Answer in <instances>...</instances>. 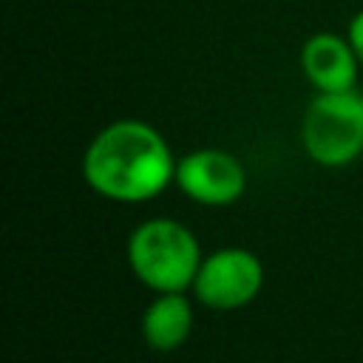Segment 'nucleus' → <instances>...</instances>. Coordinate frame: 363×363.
I'll return each mask as SVG.
<instances>
[{"label":"nucleus","instance_id":"0eeeda50","mask_svg":"<svg viewBox=\"0 0 363 363\" xmlns=\"http://www.w3.org/2000/svg\"><path fill=\"white\" fill-rule=\"evenodd\" d=\"M193 332V306L184 292H156L142 312V337L153 352H176Z\"/></svg>","mask_w":363,"mask_h":363},{"label":"nucleus","instance_id":"423d86ee","mask_svg":"<svg viewBox=\"0 0 363 363\" xmlns=\"http://www.w3.org/2000/svg\"><path fill=\"white\" fill-rule=\"evenodd\" d=\"M298 60L306 82L320 94L352 91L357 85V71L363 68L349 37H340L335 31H318L306 37Z\"/></svg>","mask_w":363,"mask_h":363},{"label":"nucleus","instance_id":"f257e3e1","mask_svg":"<svg viewBox=\"0 0 363 363\" xmlns=\"http://www.w3.org/2000/svg\"><path fill=\"white\" fill-rule=\"evenodd\" d=\"M176 156L167 139L142 119L105 125L82 153V179L102 199L119 204L150 201L176 179Z\"/></svg>","mask_w":363,"mask_h":363},{"label":"nucleus","instance_id":"7ed1b4c3","mask_svg":"<svg viewBox=\"0 0 363 363\" xmlns=\"http://www.w3.org/2000/svg\"><path fill=\"white\" fill-rule=\"evenodd\" d=\"M301 145L320 167H346L363 153V94L315 91L301 119Z\"/></svg>","mask_w":363,"mask_h":363},{"label":"nucleus","instance_id":"39448f33","mask_svg":"<svg viewBox=\"0 0 363 363\" xmlns=\"http://www.w3.org/2000/svg\"><path fill=\"white\" fill-rule=\"evenodd\" d=\"M173 184L196 204L227 207L247 190V170L241 159L221 147H199L176 162Z\"/></svg>","mask_w":363,"mask_h":363},{"label":"nucleus","instance_id":"f03ea898","mask_svg":"<svg viewBox=\"0 0 363 363\" xmlns=\"http://www.w3.org/2000/svg\"><path fill=\"white\" fill-rule=\"evenodd\" d=\"M128 267L153 292H184L201 267V247L193 230L176 218H147L128 235Z\"/></svg>","mask_w":363,"mask_h":363},{"label":"nucleus","instance_id":"6e6552de","mask_svg":"<svg viewBox=\"0 0 363 363\" xmlns=\"http://www.w3.org/2000/svg\"><path fill=\"white\" fill-rule=\"evenodd\" d=\"M346 37H349V43H352V48H354V54L363 65V9L352 14V20L346 26Z\"/></svg>","mask_w":363,"mask_h":363},{"label":"nucleus","instance_id":"20e7f679","mask_svg":"<svg viewBox=\"0 0 363 363\" xmlns=\"http://www.w3.org/2000/svg\"><path fill=\"white\" fill-rule=\"evenodd\" d=\"M264 286V267L244 247H221L201 258L193 281V295L207 309L230 312L252 303Z\"/></svg>","mask_w":363,"mask_h":363}]
</instances>
